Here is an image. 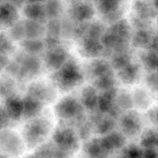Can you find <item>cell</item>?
<instances>
[{
  "mask_svg": "<svg viewBox=\"0 0 158 158\" xmlns=\"http://www.w3.org/2000/svg\"><path fill=\"white\" fill-rule=\"evenodd\" d=\"M130 35V28L126 22H116L101 36L102 44L110 49H116L117 52L123 51Z\"/></svg>",
  "mask_w": 158,
  "mask_h": 158,
  "instance_id": "obj_1",
  "label": "cell"
},
{
  "mask_svg": "<svg viewBox=\"0 0 158 158\" xmlns=\"http://www.w3.org/2000/svg\"><path fill=\"white\" fill-rule=\"evenodd\" d=\"M54 74V81L59 87L67 90L83 81V75L74 62L66 61Z\"/></svg>",
  "mask_w": 158,
  "mask_h": 158,
  "instance_id": "obj_2",
  "label": "cell"
},
{
  "mask_svg": "<svg viewBox=\"0 0 158 158\" xmlns=\"http://www.w3.org/2000/svg\"><path fill=\"white\" fill-rule=\"evenodd\" d=\"M50 130L47 120L35 119L25 127L23 137L28 148H34L42 143Z\"/></svg>",
  "mask_w": 158,
  "mask_h": 158,
  "instance_id": "obj_3",
  "label": "cell"
},
{
  "mask_svg": "<svg viewBox=\"0 0 158 158\" xmlns=\"http://www.w3.org/2000/svg\"><path fill=\"white\" fill-rule=\"evenodd\" d=\"M54 143L63 151L73 154L79 148V137L69 127L59 128L53 135Z\"/></svg>",
  "mask_w": 158,
  "mask_h": 158,
  "instance_id": "obj_4",
  "label": "cell"
},
{
  "mask_svg": "<svg viewBox=\"0 0 158 158\" xmlns=\"http://www.w3.org/2000/svg\"><path fill=\"white\" fill-rule=\"evenodd\" d=\"M0 148L6 154L18 157L23 152V143L18 135L11 131H4L0 134Z\"/></svg>",
  "mask_w": 158,
  "mask_h": 158,
  "instance_id": "obj_5",
  "label": "cell"
},
{
  "mask_svg": "<svg viewBox=\"0 0 158 158\" xmlns=\"http://www.w3.org/2000/svg\"><path fill=\"white\" fill-rule=\"evenodd\" d=\"M56 110L58 117L63 120L80 119L83 114V108L81 105L75 99L70 97L60 101Z\"/></svg>",
  "mask_w": 158,
  "mask_h": 158,
  "instance_id": "obj_6",
  "label": "cell"
},
{
  "mask_svg": "<svg viewBox=\"0 0 158 158\" xmlns=\"http://www.w3.org/2000/svg\"><path fill=\"white\" fill-rule=\"evenodd\" d=\"M120 127L122 134L127 137H135L139 134L141 122L138 114L135 112L127 113L120 118Z\"/></svg>",
  "mask_w": 158,
  "mask_h": 158,
  "instance_id": "obj_7",
  "label": "cell"
},
{
  "mask_svg": "<svg viewBox=\"0 0 158 158\" xmlns=\"http://www.w3.org/2000/svg\"><path fill=\"white\" fill-rule=\"evenodd\" d=\"M67 53L60 46L50 48L45 56V63L46 67L50 69L57 70L67 61Z\"/></svg>",
  "mask_w": 158,
  "mask_h": 158,
  "instance_id": "obj_8",
  "label": "cell"
},
{
  "mask_svg": "<svg viewBox=\"0 0 158 158\" xmlns=\"http://www.w3.org/2000/svg\"><path fill=\"white\" fill-rule=\"evenodd\" d=\"M100 139L103 148L110 154L117 150L122 149L126 143V136L122 133L115 131H111Z\"/></svg>",
  "mask_w": 158,
  "mask_h": 158,
  "instance_id": "obj_9",
  "label": "cell"
},
{
  "mask_svg": "<svg viewBox=\"0 0 158 158\" xmlns=\"http://www.w3.org/2000/svg\"><path fill=\"white\" fill-rule=\"evenodd\" d=\"M70 14L74 19L84 22L89 19L94 15V9L90 3L76 0L70 6Z\"/></svg>",
  "mask_w": 158,
  "mask_h": 158,
  "instance_id": "obj_10",
  "label": "cell"
},
{
  "mask_svg": "<svg viewBox=\"0 0 158 158\" xmlns=\"http://www.w3.org/2000/svg\"><path fill=\"white\" fill-rule=\"evenodd\" d=\"M19 66V75L23 77H29L38 73L40 64V61L35 56V55L29 54L22 59V61Z\"/></svg>",
  "mask_w": 158,
  "mask_h": 158,
  "instance_id": "obj_11",
  "label": "cell"
},
{
  "mask_svg": "<svg viewBox=\"0 0 158 158\" xmlns=\"http://www.w3.org/2000/svg\"><path fill=\"white\" fill-rule=\"evenodd\" d=\"M18 18L17 8L6 2L0 5V26H12Z\"/></svg>",
  "mask_w": 158,
  "mask_h": 158,
  "instance_id": "obj_12",
  "label": "cell"
},
{
  "mask_svg": "<svg viewBox=\"0 0 158 158\" xmlns=\"http://www.w3.org/2000/svg\"><path fill=\"white\" fill-rule=\"evenodd\" d=\"M85 155L87 158H108L110 154L103 148L100 139H94L85 144Z\"/></svg>",
  "mask_w": 158,
  "mask_h": 158,
  "instance_id": "obj_13",
  "label": "cell"
},
{
  "mask_svg": "<svg viewBox=\"0 0 158 158\" xmlns=\"http://www.w3.org/2000/svg\"><path fill=\"white\" fill-rule=\"evenodd\" d=\"M6 114L9 119L17 120L23 117V102L16 97L10 96L7 97L6 102Z\"/></svg>",
  "mask_w": 158,
  "mask_h": 158,
  "instance_id": "obj_14",
  "label": "cell"
},
{
  "mask_svg": "<svg viewBox=\"0 0 158 158\" xmlns=\"http://www.w3.org/2000/svg\"><path fill=\"white\" fill-rule=\"evenodd\" d=\"M24 13L28 19L42 23L46 19L44 6L39 2H28L24 7Z\"/></svg>",
  "mask_w": 158,
  "mask_h": 158,
  "instance_id": "obj_15",
  "label": "cell"
},
{
  "mask_svg": "<svg viewBox=\"0 0 158 158\" xmlns=\"http://www.w3.org/2000/svg\"><path fill=\"white\" fill-rule=\"evenodd\" d=\"M116 96H117V92L114 88L104 90L101 95L98 96L97 107L101 112L109 113L111 108L115 104Z\"/></svg>",
  "mask_w": 158,
  "mask_h": 158,
  "instance_id": "obj_16",
  "label": "cell"
},
{
  "mask_svg": "<svg viewBox=\"0 0 158 158\" xmlns=\"http://www.w3.org/2000/svg\"><path fill=\"white\" fill-rule=\"evenodd\" d=\"M22 102H23V116L26 118H32L35 117L41 110V102L29 95L24 100H22Z\"/></svg>",
  "mask_w": 158,
  "mask_h": 158,
  "instance_id": "obj_17",
  "label": "cell"
},
{
  "mask_svg": "<svg viewBox=\"0 0 158 158\" xmlns=\"http://www.w3.org/2000/svg\"><path fill=\"white\" fill-rule=\"evenodd\" d=\"M103 44L97 39L86 36L85 40H83L82 49L83 50V53L87 56H96L103 52Z\"/></svg>",
  "mask_w": 158,
  "mask_h": 158,
  "instance_id": "obj_18",
  "label": "cell"
},
{
  "mask_svg": "<svg viewBox=\"0 0 158 158\" xmlns=\"http://www.w3.org/2000/svg\"><path fill=\"white\" fill-rule=\"evenodd\" d=\"M98 96L95 88L86 86L82 92V103L88 110H94L97 108Z\"/></svg>",
  "mask_w": 158,
  "mask_h": 158,
  "instance_id": "obj_19",
  "label": "cell"
},
{
  "mask_svg": "<svg viewBox=\"0 0 158 158\" xmlns=\"http://www.w3.org/2000/svg\"><path fill=\"white\" fill-rule=\"evenodd\" d=\"M140 69L137 65L129 63L123 68L120 69L119 77L124 83H132L137 80L139 76Z\"/></svg>",
  "mask_w": 158,
  "mask_h": 158,
  "instance_id": "obj_20",
  "label": "cell"
},
{
  "mask_svg": "<svg viewBox=\"0 0 158 158\" xmlns=\"http://www.w3.org/2000/svg\"><path fill=\"white\" fill-rule=\"evenodd\" d=\"M23 26L25 35H26L28 39H38L39 36L43 35L45 31L42 23L33 20H26L23 23Z\"/></svg>",
  "mask_w": 158,
  "mask_h": 158,
  "instance_id": "obj_21",
  "label": "cell"
},
{
  "mask_svg": "<svg viewBox=\"0 0 158 158\" xmlns=\"http://www.w3.org/2000/svg\"><path fill=\"white\" fill-rule=\"evenodd\" d=\"M123 0H98V9L103 15L120 10Z\"/></svg>",
  "mask_w": 158,
  "mask_h": 158,
  "instance_id": "obj_22",
  "label": "cell"
},
{
  "mask_svg": "<svg viewBox=\"0 0 158 158\" xmlns=\"http://www.w3.org/2000/svg\"><path fill=\"white\" fill-rule=\"evenodd\" d=\"M90 71L91 73L96 78L111 74L110 66L106 62L102 61V60L94 62L90 66Z\"/></svg>",
  "mask_w": 158,
  "mask_h": 158,
  "instance_id": "obj_23",
  "label": "cell"
},
{
  "mask_svg": "<svg viewBox=\"0 0 158 158\" xmlns=\"http://www.w3.org/2000/svg\"><path fill=\"white\" fill-rule=\"evenodd\" d=\"M50 89L47 87H45L42 84H34L29 89V96L34 97L39 101H43L44 100H49L50 97Z\"/></svg>",
  "mask_w": 158,
  "mask_h": 158,
  "instance_id": "obj_24",
  "label": "cell"
},
{
  "mask_svg": "<svg viewBox=\"0 0 158 158\" xmlns=\"http://www.w3.org/2000/svg\"><path fill=\"white\" fill-rule=\"evenodd\" d=\"M45 14L46 18L56 19L61 12V5L59 0H47L46 5H44Z\"/></svg>",
  "mask_w": 158,
  "mask_h": 158,
  "instance_id": "obj_25",
  "label": "cell"
},
{
  "mask_svg": "<svg viewBox=\"0 0 158 158\" xmlns=\"http://www.w3.org/2000/svg\"><path fill=\"white\" fill-rule=\"evenodd\" d=\"M152 39L148 31L145 29H139V30L134 34L133 43L137 47H143L150 45Z\"/></svg>",
  "mask_w": 158,
  "mask_h": 158,
  "instance_id": "obj_26",
  "label": "cell"
},
{
  "mask_svg": "<svg viewBox=\"0 0 158 158\" xmlns=\"http://www.w3.org/2000/svg\"><path fill=\"white\" fill-rule=\"evenodd\" d=\"M115 120L114 118L111 117L110 116L108 117H102L98 123L96 125V131L100 134H105L111 132L114 130V126H115Z\"/></svg>",
  "mask_w": 158,
  "mask_h": 158,
  "instance_id": "obj_27",
  "label": "cell"
},
{
  "mask_svg": "<svg viewBox=\"0 0 158 158\" xmlns=\"http://www.w3.org/2000/svg\"><path fill=\"white\" fill-rule=\"evenodd\" d=\"M45 44L38 39H28L23 42V46L29 54H35L41 52Z\"/></svg>",
  "mask_w": 158,
  "mask_h": 158,
  "instance_id": "obj_28",
  "label": "cell"
},
{
  "mask_svg": "<svg viewBox=\"0 0 158 158\" xmlns=\"http://www.w3.org/2000/svg\"><path fill=\"white\" fill-rule=\"evenodd\" d=\"M142 148L144 149L148 148H157V136L156 131L150 130L145 132L141 137L140 141Z\"/></svg>",
  "mask_w": 158,
  "mask_h": 158,
  "instance_id": "obj_29",
  "label": "cell"
},
{
  "mask_svg": "<svg viewBox=\"0 0 158 158\" xmlns=\"http://www.w3.org/2000/svg\"><path fill=\"white\" fill-rule=\"evenodd\" d=\"M131 61V57L128 55L126 50L117 52L116 55L114 56L112 61V65L114 68L117 69H120L128 65Z\"/></svg>",
  "mask_w": 158,
  "mask_h": 158,
  "instance_id": "obj_30",
  "label": "cell"
},
{
  "mask_svg": "<svg viewBox=\"0 0 158 158\" xmlns=\"http://www.w3.org/2000/svg\"><path fill=\"white\" fill-rule=\"evenodd\" d=\"M143 150L137 145H130L123 148L120 158H142Z\"/></svg>",
  "mask_w": 158,
  "mask_h": 158,
  "instance_id": "obj_31",
  "label": "cell"
},
{
  "mask_svg": "<svg viewBox=\"0 0 158 158\" xmlns=\"http://www.w3.org/2000/svg\"><path fill=\"white\" fill-rule=\"evenodd\" d=\"M114 80L112 73L96 78L95 85L103 91L114 88Z\"/></svg>",
  "mask_w": 158,
  "mask_h": 158,
  "instance_id": "obj_32",
  "label": "cell"
},
{
  "mask_svg": "<svg viewBox=\"0 0 158 158\" xmlns=\"http://www.w3.org/2000/svg\"><path fill=\"white\" fill-rule=\"evenodd\" d=\"M115 103L120 110H128L133 106V99L130 96V94L127 93H122L119 95L116 96Z\"/></svg>",
  "mask_w": 158,
  "mask_h": 158,
  "instance_id": "obj_33",
  "label": "cell"
},
{
  "mask_svg": "<svg viewBox=\"0 0 158 158\" xmlns=\"http://www.w3.org/2000/svg\"><path fill=\"white\" fill-rule=\"evenodd\" d=\"M136 9L137 12L139 15V18H148L151 13V7L149 6V4L147 3L146 2L143 0H138L137 2L135 3Z\"/></svg>",
  "mask_w": 158,
  "mask_h": 158,
  "instance_id": "obj_34",
  "label": "cell"
},
{
  "mask_svg": "<svg viewBox=\"0 0 158 158\" xmlns=\"http://www.w3.org/2000/svg\"><path fill=\"white\" fill-rule=\"evenodd\" d=\"M86 32L87 37L99 40V38H101L103 34V26L100 23H94L87 27Z\"/></svg>",
  "mask_w": 158,
  "mask_h": 158,
  "instance_id": "obj_35",
  "label": "cell"
},
{
  "mask_svg": "<svg viewBox=\"0 0 158 158\" xmlns=\"http://www.w3.org/2000/svg\"><path fill=\"white\" fill-rule=\"evenodd\" d=\"M13 82L8 78H3L0 80V96L10 97L11 93L13 90Z\"/></svg>",
  "mask_w": 158,
  "mask_h": 158,
  "instance_id": "obj_36",
  "label": "cell"
},
{
  "mask_svg": "<svg viewBox=\"0 0 158 158\" xmlns=\"http://www.w3.org/2000/svg\"><path fill=\"white\" fill-rule=\"evenodd\" d=\"M12 29H11V37L15 40H19L23 39L25 35L24 26L22 23H15L12 25Z\"/></svg>",
  "mask_w": 158,
  "mask_h": 158,
  "instance_id": "obj_37",
  "label": "cell"
},
{
  "mask_svg": "<svg viewBox=\"0 0 158 158\" xmlns=\"http://www.w3.org/2000/svg\"><path fill=\"white\" fill-rule=\"evenodd\" d=\"M157 60L156 52H154V51H151V52H148L144 56L143 59V62L145 66H147L149 69L153 70V69L157 68Z\"/></svg>",
  "mask_w": 158,
  "mask_h": 158,
  "instance_id": "obj_38",
  "label": "cell"
},
{
  "mask_svg": "<svg viewBox=\"0 0 158 158\" xmlns=\"http://www.w3.org/2000/svg\"><path fill=\"white\" fill-rule=\"evenodd\" d=\"M46 30L48 31L49 36L52 37H58L60 35L61 29V26H60V22H59L56 19H52L49 23L48 27Z\"/></svg>",
  "mask_w": 158,
  "mask_h": 158,
  "instance_id": "obj_39",
  "label": "cell"
},
{
  "mask_svg": "<svg viewBox=\"0 0 158 158\" xmlns=\"http://www.w3.org/2000/svg\"><path fill=\"white\" fill-rule=\"evenodd\" d=\"M134 97H133V101L135 100L136 103L140 107H145L148 104V96L144 90L142 89H138L137 90Z\"/></svg>",
  "mask_w": 158,
  "mask_h": 158,
  "instance_id": "obj_40",
  "label": "cell"
},
{
  "mask_svg": "<svg viewBox=\"0 0 158 158\" xmlns=\"http://www.w3.org/2000/svg\"><path fill=\"white\" fill-rule=\"evenodd\" d=\"M12 49V44L7 36L0 33V54L6 55Z\"/></svg>",
  "mask_w": 158,
  "mask_h": 158,
  "instance_id": "obj_41",
  "label": "cell"
},
{
  "mask_svg": "<svg viewBox=\"0 0 158 158\" xmlns=\"http://www.w3.org/2000/svg\"><path fill=\"white\" fill-rule=\"evenodd\" d=\"M89 134H90V127L89 125L87 124H83L80 126V131L78 134V137H80L81 140H86L89 138Z\"/></svg>",
  "mask_w": 158,
  "mask_h": 158,
  "instance_id": "obj_42",
  "label": "cell"
},
{
  "mask_svg": "<svg viewBox=\"0 0 158 158\" xmlns=\"http://www.w3.org/2000/svg\"><path fill=\"white\" fill-rule=\"evenodd\" d=\"M9 117H8L7 114H6L5 109H2L0 108V131L6 127L8 125L9 121Z\"/></svg>",
  "mask_w": 158,
  "mask_h": 158,
  "instance_id": "obj_43",
  "label": "cell"
},
{
  "mask_svg": "<svg viewBox=\"0 0 158 158\" xmlns=\"http://www.w3.org/2000/svg\"><path fill=\"white\" fill-rule=\"evenodd\" d=\"M142 158H157V152L156 148L143 149Z\"/></svg>",
  "mask_w": 158,
  "mask_h": 158,
  "instance_id": "obj_44",
  "label": "cell"
},
{
  "mask_svg": "<svg viewBox=\"0 0 158 158\" xmlns=\"http://www.w3.org/2000/svg\"><path fill=\"white\" fill-rule=\"evenodd\" d=\"M8 64H9V61H8V59L6 55L0 54V70L6 67Z\"/></svg>",
  "mask_w": 158,
  "mask_h": 158,
  "instance_id": "obj_45",
  "label": "cell"
},
{
  "mask_svg": "<svg viewBox=\"0 0 158 158\" xmlns=\"http://www.w3.org/2000/svg\"><path fill=\"white\" fill-rule=\"evenodd\" d=\"M24 1H26V0H6L7 2L10 3V4H12V6H14L16 8L21 7Z\"/></svg>",
  "mask_w": 158,
  "mask_h": 158,
  "instance_id": "obj_46",
  "label": "cell"
},
{
  "mask_svg": "<svg viewBox=\"0 0 158 158\" xmlns=\"http://www.w3.org/2000/svg\"><path fill=\"white\" fill-rule=\"evenodd\" d=\"M28 2H39V3H41L42 2L45 1V0H26Z\"/></svg>",
  "mask_w": 158,
  "mask_h": 158,
  "instance_id": "obj_47",
  "label": "cell"
},
{
  "mask_svg": "<svg viewBox=\"0 0 158 158\" xmlns=\"http://www.w3.org/2000/svg\"><path fill=\"white\" fill-rule=\"evenodd\" d=\"M26 158H41V157H39V156H37L36 154H32V155H29V156H28V157H26Z\"/></svg>",
  "mask_w": 158,
  "mask_h": 158,
  "instance_id": "obj_48",
  "label": "cell"
},
{
  "mask_svg": "<svg viewBox=\"0 0 158 158\" xmlns=\"http://www.w3.org/2000/svg\"><path fill=\"white\" fill-rule=\"evenodd\" d=\"M0 158H9L8 157V155H6V154H0Z\"/></svg>",
  "mask_w": 158,
  "mask_h": 158,
  "instance_id": "obj_49",
  "label": "cell"
},
{
  "mask_svg": "<svg viewBox=\"0 0 158 158\" xmlns=\"http://www.w3.org/2000/svg\"><path fill=\"white\" fill-rule=\"evenodd\" d=\"M89 1H94V2H97L98 0H89Z\"/></svg>",
  "mask_w": 158,
  "mask_h": 158,
  "instance_id": "obj_50",
  "label": "cell"
},
{
  "mask_svg": "<svg viewBox=\"0 0 158 158\" xmlns=\"http://www.w3.org/2000/svg\"><path fill=\"white\" fill-rule=\"evenodd\" d=\"M1 3H2V0H0V5H1Z\"/></svg>",
  "mask_w": 158,
  "mask_h": 158,
  "instance_id": "obj_51",
  "label": "cell"
}]
</instances>
